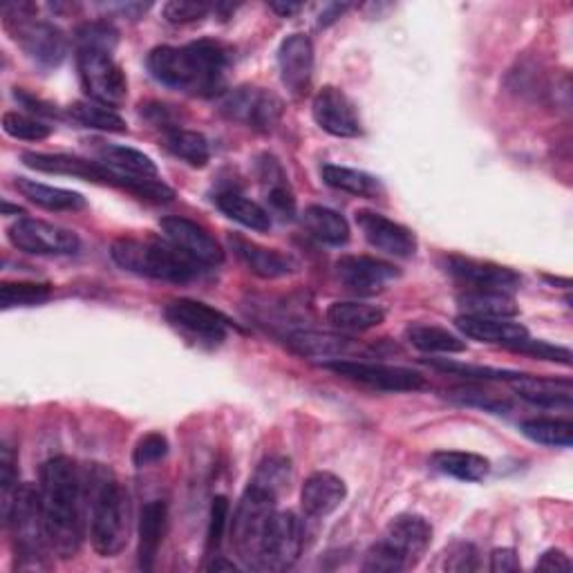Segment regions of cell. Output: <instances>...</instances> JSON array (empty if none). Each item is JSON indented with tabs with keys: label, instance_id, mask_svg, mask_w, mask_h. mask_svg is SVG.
Masks as SVG:
<instances>
[{
	"label": "cell",
	"instance_id": "1",
	"mask_svg": "<svg viewBox=\"0 0 573 573\" xmlns=\"http://www.w3.org/2000/svg\"><path fill=\"white\" fill-rule=\"evenodd\" d=\"M38 495L52 553L74 558L84 543L86 473L70 457H52L41 466Z\"/></svg>",
	"mask_w": 573,
	"mask_h": 573
},
{
	"label": "cell",
	"instance_id": "2",
	"mask_svg": "<svg viewBox=\"0 0 573 573\" xmlns=\"http://www.w3.org/2000/svg\"><path fill=\"white\" fill-rule=\"evenodd\" d=\"M148 70L152 79L166 88L215 95L224 84L228 65V50L217 41H196L184 48L160 46L148 54Z\"/></svg>",
	"mask_w": 573,
	"mask_h": 573
},
{
	"label": "cell",
	"instance_id": "3",
	"mask_svg": "<svg viewBox=\"0 0 573 573\" xmlns=\"http://www.w3.org/2000/svg\"><path fill=\"white\" fill-rule=\"evenodd\" d=\"M86 505L90 511V540L101 558L124 551L130 538V498L105 469L86 473Z\"/></svg>",
	"mask_w": 573,
	"mask_h": 573
},
{
	"label": "cell",
	"instance_id": "4",
	"mask_svg": "<svg viewBox=\"0 0 573 573\" xmlns=\"http://www.w3.org/2000/svg\"><path fill=\"white\" fill-rule=\"evenodd\" d=\"M433 545V524L416 513H403L390 520L384 536L374 543L363 560V571L401 573L412 569Z\"/></svg>",
	"mask_w": 573,
	"mask_h": 573
},
{
	"label": "cell",
	"instance_id": "5",
	"mask_svg": "<svg viewBox=\"0 0 573 573\" xmlns=\"http://www.w3.org/2000/svg\"><path fill=\"white\" fill-rule=\"evenodd\" d=\"M110 256L122 270L152 281L184 285L200 276V264L184 256L171 242L120 238L112 242Z\"/></svg>",
	"mask_w": 573,
	"mask_h": 573
},
{
	"label": "cell",
	"instance_id": "6",
	"mask_svg": "<svg viewBox=\"0 0 573 573\" xmlns=\"http://www.w3.org/2000/svg\"><path fill=\"white\" fill-rule=\"evenodd\" d=\"M278 495L249 482L245 495L238 502L232 522V543L245 566L260 571L262 547L272 518L276 513Z\"/></svg>",
	"mask_w": 573,
	"mask_h": 573
},
{
	"label": "cell",
	"instance_id": "7",
	"mask_svg": "<svg viewBox=\"0 0 573 573\" xmlns=\"http://www.w3.org/2000/svg\"><path fill=\"white\" fill-rule=\"evenodd\" d=\"M3 522L12 531L16 558L38 566L46 553L52 551L38 486L34 488L32 484H21L16 488L10 507L3 511Z\"/></svg>",
	"mask_w": 573,
	"mask_h": 573
},
{
	"label": "cell",
	"instance_id": "8",
	"mask_svg": "<svg viewBox=\"0 0 573 573\" xmlns=\"http://www.w3.org/2000/svg\"><path fill=\"white\" fill-rule=\"evenodd\" d=\"M3 14L12 38L32 61L43 67H59L65 61L67 36L57 25L34 18V5L14 3Z\"/></svg>",
	"mask_w": 573,
	"mask_h": 573
},
{
	"label": "cell",
	"instance_id": "9",
	"mask_svg": "<svg viewBox=\"0 0 573 573\" xmlns=\"http://www.w3.org/2000/svg\"><path fill=\"white\" fill-rule=\"evenodd\" d=\"M325 370L348 378L357 381L374 390L384 393H416L428 388V381L401 365H388V363H372V361H354V359H338V361H327L323 363Z\"/></svg>",
	"mask_w": 573,
	"mask_h": 573
},
{
	"label": "cell",
	"instance_id": "10",
	"mask_svg": "<svg viewBox=\"0 0 573 573\" xmlns=\"http://www.w3.org/2000/svg\"><path fill=\"white\" fill-rule=\"evenodd\" d=\"M76 67L88 97L97 103L117 108L128 97V82L122 65L108 52L76 50Z\"/></svg>",
	"mask_w": 573,
	"mask_h": 573
},
{
	"label": "cell",
	"instance_id": "11",
	"mask_svg": "<svg viewBox=\"0 0 573 573\" xmlns=\"http://www.w3.org/2000/svg\"><path fill=\"white\" fill-rule=\"evenodd\" d=\"M8 240L14 249L32 256H74L82 247L79 236L70 228L36 217H18L8 228Z\"/></svg>",
	"mask_w": 573,
	"mask_h": 573
},
{
	"label": "cell",
	"instance_id": "12",
	"mask_svg": "<svg viewBox=\"0 0 573 573\" xmlns=\"http://www.w3.org/2000/svg\"><path fill=\"white\" fill-rule=\"evenodd\" d=\"M164 316L175 329L194 338H200L204 342H211V346H220L228 334V327H232V321H228L222 312L190 298H179L169 302L164 308Z\"/></svg>",
	"mask_w": 573,
	"mask_h": 573
},
{
	"label": "cell",
	"instance_id": "13",
	"mask_svg": "<svg viewBox=\"0 0 573 573\" xmlns=\"http://www.w3.org/2000/svg\"><path fill=\"white\" fill-rule=\"evenodd\" d=\"M304 545L302 520L294 511H276L266 531L260 571H285L296 564Z\"/></svg>",
	"mask_w": 573,
	"mask_h": 573
},
{
	"label": "cell",
	"instance_id": "14",
	"mask_svg": "<svg viewBox=\"0 0 573 573\" xmlns=\"http://www.w3.org/2000/svg\"><path fill=\"white\" fill-rule=\"evenodd\" d=\"M312 114L319 128L332 137L354 139L363 133V124L354 101L340 88H321L312 101Z\"/></svg>",
	"mask_w": 573,
	"mask_h": 573
},
{
	"label": "cell",
	"instance_id": "15",
	"mask_svg": "<svg viewBox=\"0 0 573 573\" xmlns=\"http://www.w3.org/2000/svg\"><path fill=\"white\" fill-rule=\"evenodd\" d=\"M222 110L232 120L242 122L253 130L270 133L281 122L283 101L270 90L238 88L224 99Z\"/></svg>",
	"mask_w": 573,
	"mask_h": 573
},
{
	"label": "cell",
	"instance_id": "16",
	"mask_svg": "<svg viewBox=\"0 0 573 573\" xmlns=\"http://www.w3.org/2000/svg\"><path fill=\"white\" fill-rule=\"evenodd\" d=\"M446 272L464 283L471 289H486V291H502L511 294L520 289L522 278L509 266L486 262V260H475V258H464V256H446L444 258Z\"/></svg>",
	"mask_w": 573,
	"mask_h": 573
},
{
	"label": "cell",
	"instance_id": "17",
	"mask_svg": "<svg viewBox=\"0 0 573 573\" xmlns=\"http://www.w3.org/2000/svg\"><path fill=\"white\" fill-rule=\"evenodd\" d=\"M160 228L173 247H177L200 266H217L224 262V249L220 247V242L194 220L171 215L160 222Z\"/></svg>",
	"mask_w": 573,
	"mask_h": 573
},
{
	"label": "cell",
	"instance_id": "18",
	"mask_svg": "<svg viewBox=\"0 0 573 573\" xmlns=\"http://www.w3.org/2000/svg\"><path fill=\"white\" fill-rule=\"evenodd\" d=\"M354 220L370 247L401 260H408L416 253L419 242L408 226L376 211H365V209L357 211Z\"/></svg>",
	"mask_w": 573,
	"mask_h": 573
},
{
	"label": "cell",
	"instance_id": "19",
	"mask_svg": "<svg viewBox=\"0 0 573 573\" xmlns=\"http://www.w3.org/2000/svg\"><path fill=\"white\" fill-rule=\"evenodd\" d=\"M336 276L357 294H376L401 276L395 264L372 256H342L336 260Z\"/></svg>",
	"mask_w": 573,
	"mask_h": 573
},
{
	"label": "cell",
	"instance_id": "20",
	"mask_svg": "<svg viewBox=\"0 0 573 573\" xmlns=\"http://www.w3.org/2000/svg\"><path fill=\"white\" fill-rule=\"evenodd\" d=\"M281 82L291 95H304L314 76V43L308 34H291L278 48Z\"/></svg>",
	"mask_w": 573,
	"mask_h": 573
},
{
	"label": "cell",
	"instance_id": "21",
	"mask_svg": "<svg viewBox=\"0 0 573 573\" xmlns=\"http://www.w3.org/2000/svg\"><path fill=\"white\" fill-rule=\"evenodd\" d=\"M348 498V486L338 475L327 471L312 473L302 484L300 507L302 513L312 520L329 518Z\"/></svg>",
	"mask_w": 573,
	"mask_h": 573
},
{
	"label": "cell",
	"instance_id": "22",
	"mask_svg": "<svg viewBox=\"0 0 573 573\" xmlns=\"http://www.w3.org/2000/svg\"><path fill=\"white\" fill-rule=\"evenodd\" d=\"M232 249L247 270L260 278L274 281L291 276L296 272V262L291 256H285L276 249L260 247L242 236H232Z\"/></svg>",
	"mask_w": 573,
	"mask_h": 573
},
{
	"label": "cell",
	"instance_id": "23",
	"mask_svg": "<svg viewBox=\"0 0 573 573\" xmlns=\"http://www.w3.org/2000/svg\"><path fill=\"white\" fill-rule=\"evenodd\" d=\"M511 386L520 399L538 408L553 410H571L573 406V386L566 378H538L524 374L518 381H511Z\"/></svg>",
	"mask_w": 573,
	"mask_h": 573
},
{
	"label": "cell",
	"instance_id": "24",
	"mask_svg": "<svg viewBox=\"0 0 573 573\" xmlns=\"http://www.w3.org/2000/svg\"><path fill=\"white\" fill-rule=\"evenodd\" d=\"M454 325L464 336L473 340L488 342V346H502V348H515L520 340L528 336V329L511 319H484V316L462 314L454 321Z\"/></svg>",
	"mask_w": 573,
	"mask_h": 573
},
{
	"label": "cell",
	"instance_id": "25",
	"mask_svg": "<svg viewBox=\"0 0 573 573\" xmlns=\"http://www.w3.org/2000/svg\"><path fill=\"white\" fill-rule=\"evenodd\" d=\"M258 179L266 200V211L272 215H281L283 220H294L296 215V198L287 182V175L278 160L264 155L258 164Z\"/></svg>",
	"mask_w": 573,
	"mask_h": 573
},
{
	"label": "cell",
	"instance_id": "26",
	"mask_svg": "<svg viewBox=\"0 0 573 573\" xmlns=\"http://www.w3.org/2000/svg\"><path fill=\"white\" fill-rule=\"evenodd\" d=\"M169 526V507L162 500H152L141 509L139 515V566L150 571L155 566Z\"/></svg>",
	"mask_w": 573,
	"mask_h": 573
},
{
	"label": "cell",
	"instance_id": "27",
	"mask_svg": "<svg viewBox=\"0 0 573 573\" xmlns=\"http://www.w3.org/2000/svg\"><path fill=\"white\" fill-rule=\"evenodd\" d=\"M287 346L300 354L310 359H348V354L354 352V342L348 336L340 334H329V332H310L300 329L287 336Z\"/></svg>",
	"mask_w": 573,
	"mask_h": 573
},
{
	"label": "cell",
	"instance_id": "28",
	"mask_svg": "<svg viewBox=\"0 0 573 573\" xmlns=\"http://www.w3.org/2000/svg\"><path fill=\"white\" fill-rule=\"evenodd\" d=\"M95 155L103 166L117 171L122 175L158 177V164L152 162L146 152L137 148L122 146V144H97Z\"/></svg>",
	"mask_w": 573,
	"mask_h": 573
},
{
	"label": "cell",
	"instance_id": "29",
	"mask_svg": "<svg viewBox=\"0 0 573 573\" xmlns=\"http://www.w3.org/2000/svg\"><path fill=\"white\" fill-rule=\"evenodd\" d=\"M302 226L312 238L329 247H342L350 242V224L338 211L321 204H312L302 213Z\"/></svg>",
	"mask_w": 573,
	"mask_h": 573
},
{
	"label": "cell",
	"instance_id": "30",
	"mask_svg": "<svg viewBox=\"0 0 573 573\" xmlns=\"http://www.w3.org/2000/svg\"><path fill=\"white\" fill-rule=\"evenodd\" d=\"M431 464L437 473L460 479V482H484L490 473V462L484 454L462 452V450H441L431 457Z\"/></svg>",
	"mask_w": 573,
	"mask_h": 573
},
{
	"label": "cell",
	"instance_id": "31",
	"mask_svg": "<svg viewBox=\"0 0 573 573\" xmlns=\"http://www.w3.org/2000/svg\"><path fill=\"white\" fill-rule=\"evenodd\" d=\"M327 321L342 332H365L386 321V310L370 302L338 300L327 308Z\"/></svg>",
	"mask_w": 573,
	"mask_h": 573
},
{
	"label": "cell",
	"instance_id": "32",
	"mask_svg": "<svg viewBox=\"0 0 573 573\" xmlns=\"http://www.w3.org/2000/svg\"><path fill=\"white\" fill-rule=\"evenodd\" d=\"M462 314L484 316V319H513L520 314L518 302L511 294L486 291V289H466L457 296Z\"/></svg>",
	"mask_w": 573,
	"mask_h": 573
},
{
	"label": "cell",
	"instance_id": "33",
	"mask_svg": "<svg viewBox=\"0 0 573 573\" xmlns=\"http://www.w3.org/2000/svg\"><path fill=\"white\" fill-rule=\"evenodd\" d=\"M215 204L228 220L251 228V232L266 234L272 228V213L262 204L238 194V190H220L215 196Z\"/></svg>",
	"mask_w": 573,
	"mask_h": 573
},
{
	"label": "cell",
	"instance_id": "34",
	"mask_svg": "<svg viewBox=\"0 0 573 573\" xmlns=\"http://www.w3.org/2000/svg\"><path fill=\"white\" fill-rule=\"evenodd\" d=\"M16 188L23 198H27L29 202L43 207L48 211H79L86 207V198L70 188L41 184L36 179H27V177H18Z\"/></svg>",
	"mask_w": 573,
	"mask_h": 573
},
{
	"label": "cell",
	"instance_id": "35",
	"mask_svg": "<svg viewBox=\"0 0 573 573\" xmlns=\"http://www.w3.org/2000/svg\"><path fill=\"white\" fill-rule=\"evenodd\" d=\"M321 177L329 188L340 190V194L357 196V198L376 200L381 194H384V186H381V182L374 175L359 171V169L325 164L321 169Z\"/></svg>",
	"mask_w": 573,
	"mask_h": 573
},
{
	"label": "cell",
	"instance_id": "36",
	"mask_svg": "<svg viewBox=\"0 0 573 573\" xmlns=\"http://www.w3.org/2000/svg\"><path fill=\"white\" fill-rule=\"evenodd\" d=\"M164 146L171 155H175L177 160L186 162L194 169H202L211 160V146L207 137L198 130L171 126L164 130Z\"/></svg>",
	"mask_w": 573,
	"mask_h": 573
},
{
	"label": "cell",
	"instance_id": "37",
	"mask_svg": "<svg viewBox=\"0 0 573 573\" xmlns=\"http://www.w3.org/2000/svg\"><path fill=\"white\" fill-rule=\"evenodd\" d=\"M406 340L424 354H462L466 352V340L437 325H410Z\"/></svg>",
	"mask_w": 573,
	"mask_h": 573
},
{
	"label": "cell",
	"instance_id": "38",
	"mask_svg": "<svg viewBox=\"0 0 573 573\" xmlns=\"http://www.w3.org/2000/svg\"><path fill=\"white\" fill-rule=\"evenodd\" d=\"M67 114L72 117V122L82 124L84 128L103 130V133H126L128 130L124 117L117 110L103 105V103H97L92 99L72 103L67 108Z\"/></svg>",
	"mask_w": 573,
	"mask_h": 573
},
{
	"label": "cell",
	"instance_id": "39",
	"mask_svg": "<svg viewBox=\"0 0 573 573\" xmlns=\"http://www.w3.org/2000/svg\"><path fill=\"white\" fill-rule=\"evenodd\" d=\"M522 433L531 441L551 448H571L573 444V424L569 419H553V416L526 419L522 424Z\"/></svg>",
	"mask_w": 573,
	"mask_h": 573
},
{
	"label": "cell",
	"instance_id": "40",
	"mask_svg": "<svg viewBox=\"0 0 573 573\" xmlns=\"http://www.w3.org/2000/svg\"><path fill=\"white\" fill-rule=\"evenodd\" d=\"M52 298V287L43 283H3L0 285V308H34Z\"/></svg>",
	"mask_w": 573,
	"mask_h": 573
},
{
	"label": "cell",
	"instance_id": "41",
	"mask_svg": "<svg viewBox=\"0 0 573 573\" xmlns=\"http://www.w3.org/2000/svg\"><path fill=\"white\" fill-rule=\"evenodd\" d=\"M74 41H76V50H99L112 54L120 43V32L110 23L92 21V23H84L74 32Z\"/></svg>",
	"mask_w": 573,
	"mask_h": 573
},
{
	"label": "cell",
	"instance_id": "42",
	"mask_svg": "<svg viewBox=\"0 0 573 573\" xmlns=\"http://www.w3.org/2000/svg\"><path fill=\"white\" fill-rule=\"evenodd\" d=\"M251 482L266 490H272L281 498L291 482V462L287 457H266V460L258 466Z\"/></svg>",
	"mask_w": 573,
	"mask_h": 573
},
{
	"label": "cell",
	"instance_id": "43",
	"mask_svg": "<svg viewBox=\"0 0 573 573\" xmlns=\"http://www.w3.org/2000/svg\"><path fill=\"white\" fill-rule=\"evenodd\" d=\"M448 399L460 403V406H471V408H479L486 412H495V414H507L511 412V401L498 397L495 393H488L479 386H462V388H454L448 393Z\"/></svg>",
	"mask_w": 573,
	"mask_h": 573
},
{
	"label": "cell",
	"instance_id": "44",
	"mask_svg": "<svg viewBox=\"0 0 573 573\" xmlns=\"http://www.w3.org/2000/svg\"><path fill=\"white\" fill-rule=\"evenodd\" d=\"M3 130L23 141H43L52 135V126L38 122L36 117H29V114L23 112H5L3 114Z\"/></svg>",
	"mask_w": 573,
	"mask_h": 573
},
{
	"label": "cell",
	"instance_id": "45",
	"mask_svg": "<svg viewBox=\"0 0 573 573\" xmlns=\"http://www.w3.org/2000/svg\"><path fill=\"white\" fill-rule=\"evenodd\" d=\"M431 365L437 370L464 376V378H477V381H518L524 376V372L513 370H498V368H482V365H464V363H452L446 359H431Z\"/></svg>",
	"mask_w": 573,
	"mask_h": 573
},
{
	"label": "cell",
	"instance_id": "46",
	"mask_svg": "<svg viewBox=\"0 0 573 573\" xmlns=\"http://www.w3.org/2000/svg\"><path fill=\"white\" fill-rule=\"evenodd\" d=\"M439 569L454 571V573L477 571L479 569V551L471 543H454L441 553Z\"/></svg>",
	"mask_w": 573,
	"mask_h": 573
},
{
	"label": "cell",
	"instance_id": "47",
	"mask_svg": "<svg viewBox=\"0 0 573 573\" xmlns=\"http://www.w3.org/2000/svg\"><path fill=\"white\" fill-rule=\"evenodd\" d=\"M169 448H171L169 439L162 433H148L137 441V446L133 450V464L137 469L158 464L169 454Z\"/></svg>",
	"mask_w": 573,
	"mask_h": 573
},
{
	"label": "cell",
	"instance_id": "48",
	"mask_svg": "<svg viewBox=\"0 0 573 573\" xmlns=\"http://www.w3.org/2000/svg\"><path fill=\"white\" fill-rule=\"evenodd\" d=\"M211 12L209 3H200V0H171L162 8V14L173 25H186L202 21Z\"/></svg>",
	"mask_w": 573,
	"mask_h": 573
},
{
	"label": "cell",
	"instance_id": "49",
	"mask_svg": "<svg viewBox=\"0 0 573 573\" xmlns=\"http://www.w3.org/2000/svg\"><path fill=\"white\" fill-rule=\"evenodd\" d=\"M515 352H522V354H531L536 359H543V361H551V363H562V365H571V352L566 348H560V346H551V342L547 340H536L526 336L524 340H520L515 348H511Z\"/></svg>",
	"mask_w": 573,
	"mask_h": 573
},
{
	"label": "cell",
	"instance_id": "50",
	"mask_svg": "<svg viewBox=\"0 0 573 573\" xmlns=\"http://www.w3.org/2000/svg\"><path fill=\"white\" fill-rule=\"evenodd\" d=\"M226 522H228V502L226 498H215L211 505V522H209V533H207V556L213 558V553H217L222 538H224V531H226Z\"/></svg>",
	"mask_w": 573,
	"mask_h": 573
},
{
	"label": "cell",
	"instance_id": "51",
	"mask_svg": "<svg viewBox=\"0 0 573 573\" xmlns=\"http://www.w3.org/2000/svg\"><path fill=\"white\" fill-rule=\"evenodd\" d=\"M536 569L538 571H556V573H560V571H571L573 562H571V558L564 551L549 549V551H545L540 556V560L536 562Z\"/></svg>",
	"mask_w": 573,
	"mask_h": 573
},
{
	"label": "cell",
	"instance_id": "52",
	"mask_svg": "<svg viewBox=\"0 0 573 573\" xmlns=\"http://www.w3.org/2000/svg\"><path fill=\"white\" fill-rule=\"evenodd\" d=\"M520 569H522V562L515 549H495L490 553V571L507 573V571H520Z\"/></svg>",
	"mask_w": 573,
	"mask_h": 573
},
{
	"label": "cell",
	"instance_id": "53",
	"mask_svg": "<svg viewBox=\"0 0 573 573\" xmlns=\"http://www.w3.org/2000/svg\"><path fill=\"white\" fill-rule=\"evenodd\" d=\"M276 14H281V16H291V14H296L302 5H296V3H272L270 5Z\"/></svg>",
	"mask_w": 573,
	"mask_h": 573
},
{
	"label": "cell",
	"instance_id": "54",
	"mask_svg": "<svg viewBox=\"0 0 573 573\" xmlns=\"http://www.w3.org/2000/svg\"><path fill=\"white\" fill-rule=\"evenodd\" d=\"M209 569L211 571H222V569H226V571H234V569H238L234 562H226V560H222L220 556H215V560L209 564Z\"/></svg>",
	"mask_w": 573,
	"mask_h": 573
},
{
	"label": "cell",
	"instance_id": "55",
	"mask_svg": "<svg viewBox=\"0 0 573 573\" xmlns=\"http://www.w3.org/2000/svg\"><path fill=\"white\" fill-rule=\"evenodd\" d=\"M3 209H5V215H10V213H21V215H25V211H23V209H18V207H12L10 202H3Z\"/></svg>",
	"mask_w": 573,
	"mask_h": 573
}]
</instances>
